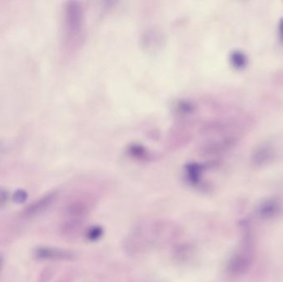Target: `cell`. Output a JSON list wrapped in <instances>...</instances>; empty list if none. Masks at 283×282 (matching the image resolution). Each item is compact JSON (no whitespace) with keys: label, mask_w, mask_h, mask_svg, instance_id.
I'll return each mask as SVG.
<instances>
[{"label":"cell","mask_w":283,"mask_h":282,"mask_svg":"<svg viewBox=\"0 0 283 282\" xmlns=\"http://www.w3.org/2000/svg\"><path fill=\"white\" fill-rule=\"evenodd\" d=\"M34 256L38 259L47 261H72L76 257V254L70 250L53 247H37Z\"/></svg>","instance_id":"6da1fadb"},{"label":"cell","mask_w":283,"mask_h":282,"mask_svg":"<svg viewBox=\"0 0 283 282\" xmlns=\"http://www.w3.org/2000/svg\"><path fill=\"white\" fill-rule=\"evenodd\" d=\"M56 197H57L56 192H51L50 194L42 197L41 199L36 200L26 207L25 209L23 210V215H25L26 217H33L42 214L53 204Z\"/></svg>","instance_id":"7a4b0ae2"},{"label":"cell","mask_w":283,"mask_h":282,"mask_svg":"<svg viewBox=\"0 0 283 282\" xmlns=\"http://www.w3.org/2000/svg\"><path fill=\"white\" fill-rule=\"evenodd\" d=\"M91 206L85 200H76L71 202L66 208V214L68 219L83 223L85 218L88 216Z\"/></svg>","instance_id":"3957f363"},{"label":"cell","mask_w":283,"mask_h":282,"mask_svg":"<svg viewBox=\"0 0 283 282\" xmlns=\"http://www.w3.org/2000/svg\"><path fill=\"white\" fill-rule=\"evenodd\" d=\"M231 61H232L233 66L235 68L241 70V69L245 68L248 63V58L247 55L243 52L241 51H235L231 55Z\"/></svg>","instance_id":"277c9868"},{"label":"cell","mask_w":283,"mask_h":282,"mask_svg":"<svg viewBox=\"0 0 283 282\" xmlns=\"http://www.w3.org/2000/svg\"><path fill=\"white\" fill-rule=\"evenodd\" d=\"M270 145H268V144L264 143L262 146H259L258 148H257V151L254 152L253 156H254V160L255 161H265L269 157V156H272L273 154V151L272 149L270 148Z\"/></svg>","instance_id":"5b68a950"},{"label":"cell","mask_w":283,"mask_h":282,"mask_svg":"<svg viewBox=\"0 0 283 282\" xmlns=\"http://www.w3.org/2000/svg\"><path fill=\"white\" fill-rule=\"evenodd\" d=\"M103 234H104V230L101 227L93 226L89 229L86 234V237L91 242H94V241H98L103 236Z\"/></svg>","instance_id":"8992f818"},{"label":"cell","mask_w":283,"mask_h":282,"mask_svg":"<svg viewBox=\"0 0 283 282\" xmlns=\"http://www.w3.org/2000/svg\"><path fill=\"white\" fill-rule=\"evenodd\" d=\"M27 199H28V193L23 189H18L13 195V200L19 204H23Z\"/></svg>","instance_id":"52a82bcc"},{"label":"cell","mask_w":283,"mask_h":282,"mask_svg":"<svg viewBox=\"0 0 283 282\" xmlns=\"http://www.w3.org/2000/svg\"><path fill=\"white\" fill-rule=\"evenodd\" d=\"M278 33H279V38L283 43V19H281L278 24Z\"/></svg>","instance_id":"ba28073f"},{"label":"cell","mask_w":283,"mask_h":282,"mask_svg":"<svg viewBox=\"0 0 283 282\" xmlns=\"http://www.w3.org/2000/svg\"><path fill=\"white\" fill-rule=\"evenodd\" d=\"M3 257L2 255H0V272H1V270H2V267H3Z\"/></svg>","instance_id":"9c48e42d"}]
</instances>
